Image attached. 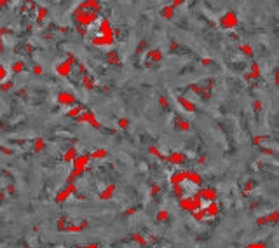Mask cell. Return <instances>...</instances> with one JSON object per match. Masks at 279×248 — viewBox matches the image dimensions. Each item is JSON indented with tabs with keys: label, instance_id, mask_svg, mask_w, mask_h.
I'll use <instances>...</instances> for the list:
<instances>
[{
	"label": "cell",
	"instance_id": "obj_1",
	"mask_svg": "<svg viewBox=\"0 0 279 248\" xmlns=\"http://www.w3.org/2000/svg\"><path fill=\"white\" fill-rule=\"evenodd\" d=\"M58 100H59V103H63V105H70V103L75 102V100H73V96H72V94H68V93H61Z\"/></svg>",
	"mask_w": 279,
	"mask_h": 248
},
{
	"label": "cell",
	"instance_id": "obj_2",
	"mask_svg": "<svg viewBox=\"0 0 279 248\" xmlns=\"http://www.w3.org/2000/svg\"><path fill=\"white\" fill-rule=\"evenodd\" d=\"M25 68V65H23V61H16V63H12V68L11 70L14 72V74H19V72Z\"/></svg>",
	"mask_w": 279,
	"mask_h": 248
},
{
	"label": "cell",
	"instance_id": "obj_3",
	"mask_svg": "<svg viewBox=\"0 0 279 248\" xmlns=\"http://www.w3.org/2000/svg\"><path fill=\"white\" fill-rule=\"evenodd\" d=\"M45 16H47V11L44 9V7H39V16H37V21L42 23L45 19Z\"/></svg>",
	"mask_w": 279,
	"mask_h": 248
},
{
	"label": "cell",
	"instance_id": "obj_4",
	"mask_svg": "<svg viewBox=\"0 0 279 248\" xmlns=\"http://www.w3.org/2000/svg\"><path fill=\"white\" fill-rule=\"evenodd\" d=\"M5 75H7V70H5L2 65H0V80H4L5 79Z\"/></svg>",
	"mask_w": 279,
	"mask_h": 248
},
{
	"label": "cell",
	"instance_id": "obj_5",
	"mask_svg": "<svg viewBox=\"0 0 279 248\" xmlns=\"http://www.w3.org/2000/svg\"><path fill=\"white\" fill-rule=\"evenodd\" d=\"M33 74L40 75V74H42V67H40V65H35V67H33Z\"/></svg>",
	"mask_w": 279,
	"mask_h": 248
},
{
	"label": "cell",
	"instance_id": "obj_6",
	"mask_svg": "<svg viewBox=\"0 0 279 248\" xmlns=\"http://www.w3.org/2000/svg\"><path fill=\"white\" fill-rule=\"evenodd\" d=\"M11 88H12V82H11V80L5 82V84H2V89H4V91H7V89H11Z\"/></svg>",
	"mask_w": 279,
	"mask_h": 248
},
{
	"label": "cell",
	"instance_id": "obj_7",
	"mask_svg": "<svg viewBox=\"0 0 279 248\" xmlns=\"http://www.w3.org/2000/svg\"><path fill=\"white\" fill-rule=\"evenodd\" d=\"M7 4H9V0H0V7H5Z\"/></svg>",
	"mask_w": 279,
	"mask_h": 248
},
{
	"label": "cell",
	"instance_id": "obj_8",
	"mask_svg": "<svg viewBox=\"0 0 279 248\" xmlns=\"http://www.w3.org/2000/svg\"><path fill=\"white\" fill-rule=\"evenodd\" d=\"M4 49V40H2V35H0V51Z\"/></svg>",
	"mask_w": 279,
	"mask_h": 248
}]
</instances>
